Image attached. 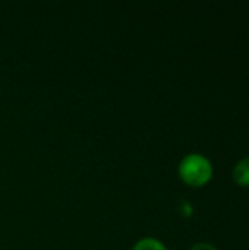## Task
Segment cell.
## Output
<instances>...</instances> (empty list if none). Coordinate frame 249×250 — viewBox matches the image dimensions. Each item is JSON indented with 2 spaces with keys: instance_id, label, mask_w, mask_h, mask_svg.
Masks as SVG:
<instances>
[{
  "instance_id": "277c9868",
  "label": "cell",
  "mask_w": 249,
  "mask_h": 250,
  "mask_svg": "<svg viewBox=\"0 0 249 250\" xmlns=\"http://www.w3.org/2000/svg\"><path fill=\"white\" fill-rule=\"evenodd\" d=\"M189 250H217L213 245H208V243H198V245H194Z\"/></svg>"
},
{
  "instance_id": "3957f363",
  "label": "cell",
  "mask_w": 249,
  "mask_h": 250,
  "mask_svg": "<svg viewBox=\"0 0 249 250\" xmlns=\"http://www.w3.org/2000/svg\"><path fill=\"white\" fill-rule=\"evenodd\" d=\"M132 250H167V249H166V248L163 246V243H160L158 240L148 237V239H142V240H139V242L134 246V249Z\"/></svg>"
},
{
  "instance_id": "6da1fadb",
  "label": "cell",
  "mask_w": 249,
  "mask_h": 250,
  "mask_svg": "<svg viewBox=\"0 0 249 250\" xmlns=\"http://www.w3.org/2000/svg\"><path fill=\"white\" fill-rule=\"evenodd\" d=\"M213 174L210 161L200 154L186 155L179 164V176L189 186H204Z\"/></svg>"
},
{
  "instance_id": "7a4b0ae2",
  "label": "cell",
  "mask_w": 249,
  "mask_h": 250,
  "mask_svg": "<svg viewBox=\"0 0 249 250\" xmlns=\"http://www.w3.org/2000/svg\"><path fill=\"white\" fill-rule=\"evenodd\" d=\"M233 180L242 188L249 186V157L238 161L233 168Z\"/></svg>"
}]
</instances>
